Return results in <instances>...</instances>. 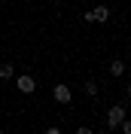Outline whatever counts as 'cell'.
<instances>
[{"mask_svg":"<svg viewBox=\"0 0 131 134\" xmlns=\"http://www.w3.org/2000/svg\"><path fill=\"white\" fill-rule=\"evenodd\" d=\"M15 85H18V92L31 94L34 88H37V79H34V76H18V79H15Z\"/></svg>","mask_w":131,"mask_h":134,"instance_id":"3957f363","label":"cell"},{"mask_svg":"<svg viewBox=\"0 0 131 134\" xmlns=\"http://www.w3.org/2000/svg\"><path fill=\"white\" fill-rule=\"evenodd\" d=\"M85 94H98V85L91 82V79H89V82H85Z\"/></svg>","mask_w":131,"mask_h":134,"instance_id":"52a82bcc","label":"cell"},{"mask_svg":"<svg viewBox=\"0 0 131 134\" xmlns=\"http://www.w3.org/2000/svg\"><path fill=\"white\" fill-rule=\"evenodd\" d=\"M0 134H3V131H0Z\"/></svg>","mask_w":131,"mask_h":134,"instance_id":"30bf717a","label":"cell"},{"mask_svg":"<svg viewBox=\"0 0 131 134\" xmlns=\"http://www.w3.org/2000/svg\"><path fill=\"white\" fill-rule=\"evenodd\" d=\"M76 134H91V128H76Z\"/></svg>","mask_w":131,"mask_h":134,"instance_id":"ba28073f","label":"cell"},{"mask_svg":"<svg viewBox=\"0 0 131 134\" xmlns=\"http://www.w3.org/2000/svg\"><path fill=\"white\" fill-rule=\"evenodd\" d=\"M12 73H15L12 64H3V67H0V79H12Z\"/></svg>","mask_w":131,"mask_h":134,"instance_id":"8992f818","label":"cell"},{"mask_svg":"<svg viewBox=\"0 0 131 134\" xmlns=\"http://www.w3.org/2000/svg\"><path fill=\"white\" fill-rule=\"evenodd\" d=\"M107 18H110V9L107 6H95V9L85 12V21H107Z\"/></svg>","mask_w":131,"mask_h":134,"instance_id":"7a4b0ae2","label":"cell"},{"mask_svg":"<svg viewBox=\"0 0 131 134\" xmlns=\"http://www.w3.org/2000/svg\"><path fill=\"white\" fill-rule=\"evenodd\" d=\"M46 134H61V128H49V131H46Z\"/></svg>","mask_w":131,"mask_h":134,"instance_id":"9c48e42d","label":"cell"},{"mask_svg":"<svg viewBox=\"0 0 131 134\" xmlns=\"http://www.w3.org/2000/svg\"><path fill=\"white\" fill-rule=\"evenodd\" d=\"M110 73H113V76H122L125 73V61H119V58L110 61Z\"/></svg>","mask_w":131,"mask_h":134,"instance_id":"5b68a950","label":"cell"},{"mask_svg":"<svg viewBox=\"0 0 131 134\" xmlns=\"http://www.w3.org/2000/svg\"><path fill=\"white\" fill-rule=\"evenodd\" d=\"M52 94H55V100H58V104H70V88H67L64 82H58L55 88H52Z\"/></svg>","mask_w":131,"mask_h":134,"instance_id":"277c9868","label":"cell"},{"mask_svg":"<svg viewBox=\"0 0 131 134\" xmlns=\"http://www.w3.org/2000/svg\"><path fill=\"white\" fill-rule=\"evenodd\" d=\"M122 119H125V107H122V104H113V107H110V113H107V125L116 128Z\"/></svg>","mask_w":131,"mask_h":134,"instance_id":"6da1fadb","label":"cell"}]
</instances>
